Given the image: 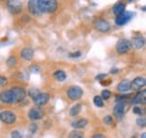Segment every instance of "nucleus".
<instances>
[{
    "label": "nucleus",
    "instance_id": "obj_23",
    "mask_svg": "<svg viewBox=\"0 0 146 138\" xmlns=\"http://www.w3.org/2000/svg\"><path fill=\"white\" fill-rule=\"evenodd\" d=\"M81 109H82V104H75V105H73L72 108L70 109V116H71V117L78 116V115L81 112Z\"/></svg>",
    "mask_w": 146,
    "mask_h": 138
},
{
    "label": "nucleus",
    "instance_id": "obj_4",
    "mask_svg": "<svg viewBox=\"0 0 146 138\" xmlns=\"http://www.w3.org/2000/svg\"><path fill=\"white\" fill-rule=\"evenodd\" d=\"M131 50V42L127 38H120L116 44V52L119 55L127 54Z\"/></svg>",
    "mask_w": 146,
    "mask_h": 138
},
{
    "label": "nucleus",
    "instance_id": "obj_38",
    "mask_svg": "<svg viewBox=\"0 0 146 138\" xmlns=\"http://www.w3.org/2000/svg\"><path fill=\"white\" fill-rule=\"evenodd\" d=\"M92 137L93 138H104L105 137V135H102V134H94Z\"/></svg>",
    "mask_w": 146,
    "mask_h": 138
},
{
    "label": "nucleus",
    "instance_id": "obj_16",
    "mask_svg": "<svg viewBox=\"0 0 146 138\" xmlns=\"http://www.w3.org/2000/svg\"><path fill=\"white\" fill-rule=\"evenodd\" d=\"M34 50L32 47H24L20 51V58L24 61H32L34 57Z\"/></svg>",
    "mask_w": 146,
    "mask_h": 138
},
{
    "label": "nucleus",
    "instance_id": "obj_40",
    "mask_svg": "<svg viewBox=\"0 0 146 138\" xmlns=\"http://www.w3.org/2000/svg\"><path fill=\"white\" fill-rule=\"evenodd\" d=\"M127 1H133V0H127Z\"/></svg>",
    "mask_w": 146,
    "mask_h": 138
},
{
    "label": "nucleus",
    "instance_id": "obj_20",
    "mask_svg": "<svg viewBox=\"0 0 146 138\" xmlns=\"http://www.w3.org/2000/svg\"><path fill=\"white\" fill-rule=\"evenodd\" d=\"M6 65L10 69L13 68H16L18 65V57L16 55H10L7 60H6Z\"/></svg>",
    "mask_w": 146,
    "mask_h": 138
},
{
    "label": "nucleus",
    "instance_id": "obj_24",
    "mask_svg": "<svg viewBox=\"0 0 146 138\" xmlns=\"http://www.w3.org/2000/svg\"><path fill=\"white\" fill-rule=\"evenodd\" d=\"M39 92H40V90H39V89H37V88H31V89L27 91V96L33 100V99L36 97Z\"/></svg>",
    "mask_w": 146,
    "mask_h": 138
},
{
    "label": "nucleus",
    "instance_id": "obj_7",
    "mask_svg": "<svg viewBox=\"0 0 146 138\" xmlns=\"http://www.w3.org/2000/svg\"><path fill=\"white\" fill-rule=\"evenodd\" d=\"M44 117H45V111H44L43 109H40V107L32 108V109L28 111V118L32 121L42 120Z\"/></svg>",
    "mask_w": 146,
    "mask_h": 138
},
{
    "label": "nucleus",
    "instance_id": "obj_33",
    "mask_svg": "<svg viewBox=\"0 0 146 138\" xmlns=\"http://www.w3.org/2000/svg\"><path fill=\"white\" fill-rule=\"evenodd\" d=\"M8 82V79L5 76V75H0V88L5 86Z\"/></svg>",
    "mask_w": 146,
    "mask_h": 138
},
{
    "label": "nucleus",
    "instance_id": "obj_15",
    "mask_svg": "<svg viewBox=\"0 0 146 138\" xmlns=\"http://www.w3.org/2000/svg\"><path fill=\"white\" fill-rule=\"evenodd\" d=\"M27 9H28V13L32 15V16H40L43 15L40 13V10L38 9V6H37V0H28V3H27Z\"/></svg>",
    "mask_w": 146,
    "mask_h": 138
},
{
    "label": "nucleus",
    "instance_id": "obj_22",
    "mask_svg": "<svg viewBox=\"0 0 146 138\" xmlns=\"http://www.w3.org/2000/svg\"><path fill=\"white\" fill-rule=\"evenodd\" d=\"M53 75H54L55 80L58 81V82H63V81H65L66 78H68L66 73H65L63 70H57V71H55Z\"/></svg>",
    "mask_w": 146,
    "mask_h": 138
},
{
    "label": "nucleus",
    "instance_id": "obj_39",
    "mask_svg": "<svg viewBox=\"0 0 146 138\" xmlns=\"http://www.w3.org/2000/svg\"><path fill=\"white\" fill-rule=\"evenodd\" d=\"M118 72H119V70L116 69V68H113V69L110 70V73H111V74H117Z\"/></svg>",
    "mask_w": 146,
    "mask_h": 138
},
{
    "label": "nucleus",
    "instance_id": "obj_11",
    "mask_svg": "<svg viewBox=\"0 0 146 138\" xmlns=\"http://www.w3.org/2000/svg\"><path fill=\"white\" fill-rule=\"evenodd\" d=\"M125 109H126V102L125 101H118L113 107V116L120 120L125 116Z\"/></svg>",
    "mask_w": 146,
    "mask_h": 138
},
{
    "label": "nucleus",
    "instance_id": "obj_31",
    "mask_svg": "<svg viewBox=\"0 0 146 138\" xmlns=\"http://www.w3.org/2000/svg\"><path fill=\"white\" fill-rule=\"evenodd\" d=\"M133 112L135 115H137V116H141V115H143V109L141 107H138V105H135L133 108Z\"/></svg>",
    "mask_w": 146,
    "mask_h": 138
},
{
    "label": "nucleus",
    "instance_id": "obj_41",
    "mask_svg": "<svg viewBox=\"0 0 146 138\" xmlns=\"http://www.w3.org/2000/svg\"><path fill=\"white\" fill-rule=\"evenodd\" d=\"M0 1H3V0H0Z\"/></svg>",
    "mask_w": 146,
    "mask_h": 138
},
{
    "label": "nucleus",
    "instance_id": "obj_2",
    "mask_svg": "<svg viewBox=\"0 0 146 138\" xmlns=\"http://www.w3.org/2000/svg\"><path fill=\"white\" fill-rule=\"evenodd\" d=\"M10 90H11V94H13V104H18L23 102L27 97V91L23 86H15L10 88Z\"/></svg>",
    "mask_w": 146,
    "mask_h": 138
},
{
    "label": "nucleus",
    "instance_id": "obj_17",
    "mask_svg": "<svg viewBox=\"0 0 146 138\" xmlns=\"http://www.w3.org/2000/svg\"><path fill=\"white\" fill-rule=\"evenodd\" d=\"M130 42H131V46H134L136 50L143 48V46H144V44H145V39H144V37H142V36H135Z\"/></svg>",
    "mask_w": 146,
    "mask_h": 138
},
{
    "label": "nucleus",
    "instance_id": "obj_36",
    "mask_svg": "<svg viewBox=\"0 0 146 138\" xmlns=\"http://www.w3.org/2000/svg\"><path fill=\"white\" fill-rule=\"evenodd\" d=\"M11 137H16V138H20L21 137V134L17 131V130H14L13 133H11Z\"/></svg>",
    "mask_w": 146,
    "mask_h": 138
},
{
    "label": "nucleus",
    "instance_id": "obj_5",
    "mask_svg": "<svg viewBox=\"0 0 146 138\" xmlns=\"http://www.w3.org/2000/svg\"><path fill=\"white\" fill-rule=\"evenodd\" d=\"M66 96L69 99H71L73 101H76V100H80L83 96V90L81 86H73L71 88L68 89L66 91Z\"/></svg>",
    "mask_w": 146,
    "mask_h": 138
},
{
    "label": "nucleus",
    "instance_id": "obj_37",
    "mask_svg": "<svg viewBox=\"0 0 146 138\" xmlns=\"http://www.w3.org/2000/svg\"><path fill=\"white\" fill-rule=\"evenodd\" d=\"M81 55V53L80 52H75V53H71V54H69V56H71V57H79Z\"/></svg>",
    "mask_w": 146,
    "mask_h": 138
},
{
    "label": "nucleus",
    "instance_id": "obj_30",
    "mask_svg": "<svg viewBox=\"0 0 146 138\" xmlns=\"http://www.w3.org/2000/svg\"><path fill=\"white\" fill-rule=\"evenodd\" d=\"M110 97H111V91H109V90H104V91L101 92V98H102V99L108 100Z\"/></svg>",
    "mask_w": 146,
    "mask_h": 138
},
{
    "label": "nucleus",
    "instance_id": "obj_25",
    "mask_svg": "<svg viewBox=\"0 0 146 138\" xmlns=\"http://www.w3.org/2000/svg\"><path fill=\"white\" fill-rule=\"evenodd\" d=\"M69 137H71V138H83L84 137V134H83L82 131H79V129H75V130H73V131H71V133L69 134Z\"/></svg>",
    "mask_w": 146,
    "mask_h": 138
},
{
    "label": "nucleus",
    "instance_id": "obj_14",
    "mask_svg": "<svg viewBox=\"0 0 146 138\" xmlns=\"http://www.w3.org/2000/svg\"><path fill=\"white\" fill-rule=\"evenodd\" d=\"M138 93L137 94H135L133 98H131V104H145L146 102V92L144 89H142V90H139V91H137Z\"/></svg>",
    "mask_w": 146,
    "mask_h": 138
},
{
    "label": "nucleus",
    "instance_id": "obj_12",
    "mask_svg": "<svg viewBox=\"0 0 146 138\" xmlns=\"http://www.w3.org/2000/svg\"><path fill=\"white\" fill-rule=\"evenodd\" d=\"M145 84H146V80L144 76H136L130 82V89H133L134 91H139V90L144 89Z\"/></svg>",
    "mask_w": 146,
    "mask_h": 138
},
{
    "label": "nucleus",
    "instance_id": "obj_18",
    "mask_svg": "<svg viewBox=\"0 0 146 138\" xmlns=\"http://www.w3.org/2000/svg\"><path fill=\"white\" fill-rule=\"evenodd\" d=\"M88 123H89V120L88 119H84V118H82V119H78V120H74L71 122V126H72L74 129H83V128H86L87 126H88Z\"/></svg>",
    "mask_w": 146,
    "mask_h": 138
},
{
    "label": "nucleus",
    "instance_id": "obj_35",
    "mask_svg": "<svg viewBox=\"0 0 146 138\" xmlns=\"http://www.w3.org/2000/svg\"><path fill=\"white\" fill-rule=\"evenodd\" d=\"M106 78H107V74H106V73H105V74H99V75L96 76V80L101 81V80H106Z\"/></svg>",
    "mask_w": 146,
    "mask_h": 138
},
{
    "label": "nucleus",
    "instance_id": "obj_3",
    "mask_svg": "<svg viewBox=\"0 0 146 138\" xmlns=\"http://www.w3.org/2000/svg\"><path fill=\"white\" fill-rule=\"evenodd\" d=\"M0 121L7 126H11L17 121V115L11 110H2L0 112Z\"/></svg>",
    "mask_w": 146,
    "mask_h": 138
},
{
    "label": "nucleus",
    "instance_id": "obj_8",
    "mask_svg": "<svg viewBox=\"0 0 146 138\" xmlns=\"http://www.w3.org/2000/svg\"><path fill=\"white\" fill-rule=\"evenodd\" d=\"M134 15H135V14H134V13H130V11H123V13H120L119 15L116 16L115 23H116V25H118V26L126 25L128 21L133 18Z\"/></svg>",
    "mask_w": 146,
    "mask_h": 138
},
{
    "label": "nucleus",
    "instance_id": "obj_26",
    "mask_svg": "<svg viewBox=\"0 0 146 138\" xmlns=\"http://www.w3.org/2000/svg\"><path fill=\"white\" fill-rule=\"evenodd\" d=\"M93 104H96L98 108H102L105 104H104V99L100 97V96H96L94 98H93Z\"/></svg>",
    "mask_w": 146,
    "mask_h": 138
},
{
    "label": "nucleus",
    "instance_id": "obj_32",
    "mask_svg": "<svg viewBox=\"0 0 146 138\" xmlns=\"http://www.w3.org/2000/svg\"><path fill=\"white\" fill-rule=\"evenodd\" d=\"M136 122H137V126L138 127H141V128H143V127H145V122H146V120H145V118H138L137 120H136Z\"/></svg>",
    "mask_w": 146,
    "mask_h": 138
},
{
    "label": "nucleus",
    "instance_id": "obj_10",
    "mask_svg": "<svg viewBox=\"0 0 146 138\" xmlns=\"http://www.w3.org/2000/svg\"><path fill=\"white\" fill-rule=\"evenodd\" d=\"M94 28L98 31V32H100V33H107V32H109L110 31V24L108 20H106V19H104V18H99V19H97L96 21H94Z\"/></svg>",
    "mask_w": 146,
    "mask_h": 138
},
{
    "label": "nucleus",
    "instance_id": "obj_13",
    "mask_svg": "<svg viewBox=\"0 0 146 138\" xmlns=\"http://www.w3.org/2000/svg\"><path fill=\"white\" fill-rule=\"evenodd\" d=\"M0 101L5 104H13V94L10 89H3L0 92Z\"/></svg>",
    "mask_w": 146,
    "mask_h": 138
},
{
    "label": "nucleus",
    "instance_id": "obj_9",
    "mask_svg": "<svg viewBox=\"0 0 146 138\" xmlns=\"http://www.w3.org/2000/svg\"><path fill=\"white\" fill-rule=\"evenodd\" d=\"M50 101V94L47 92H39L36 97L33 99V102L36 107H44Z\"/></svg>",
    "mask_w": 146,
    "mask_h": 138
},
{
    "label": "nucleus",
    "instance_id": "obj_29",
    "mask_svg": "<svg viewBox=\"0 0 146 138\" xmlns=\"http://www.w3.org/2000/svg\"><path fill=\"white\" fill-rule=\"evenodd\" d=\"M37 125L35 123V122H31V125L28 126V131L31 133V134H35L37 131Z\"/></svg>",
    "mask_w": 146,
    "mask_h": 138
},
{
    "label": "nucleus",
    "instance_id": "obj_1",
    "mask_svg": "<svg viewBox=\"0 0 146 138\" xmlns=\"http://www.w3.org/2000/svg\"><path fill=\"white\" fill-rule=\"evenodd\" d=\"M37 6L42 14H54L58 2L57 0H37Z\"/></svg>",
    "mask_w": 146,
    "mask_h": 138
},
{
    "label": "nucleus",
    "instance_id": "obj_28",
    "mask_svg": "<svg viewBox=\"0 0 146 138\" xmlns=\"http://www.w3.org/2000/svg\"><path fill=\"white\" fill-rule=\"evenodd\" d=\"M130 96L131 94H119V96L116 97V102H118V101H126L127 99L130 98Z\"/></svg>",
    "mask_w": 146,
    "mask_h": 138
},
{
    "label": "nucleus",
    "instance_id": "obj_27",
    "mask_svg": "<svg viewBox=\"0 0 146 138\" xmlns=\"http://www.w3.org/2000/svg\"><path fill=\"white\" fill-rule=\"evenodd\" d=\"M29 71L32 72V73H34V74H38V73H40V66L39 65H37V64H33V65H31L29 66Z\"/></svg>",
    "mask_w": 146,
    "mask_h": 138
},
{
    "label": "nucleus",
    "instance_id": "obj_6",
    "mask_svg": "<svg viewBox=\"0 0 146 138\" xmlns=\"http://www.w3.org/2000/svg\"><path fill=\"white\" fill-rule=\"evenodd\" d=\"M7 9L11 15H18L23 10V2L20 0H8Z\"/></svg>",
    "mask_w": 146,
    "mask_h": 138
},
{
    "label": "nucleus",
    "instance_id": "obj_34",
    "mask_svg": "<svg viewBox=\"0 0 146 138\" xmlns=\"http://www.w3.org/2000/svg\"><path fill=\"white\" fill-rule=\"evenodd\" d=\"M104 122H105L106 125H112L113 119H112V117H111V116H106V117L104 118Z\"/></svg>",
    "mask_w": 146,
    "mask_h": 138
},
{
    "label": "nucleus",
    "instance_id": "obj_21",
    "mask_svg": "<svg viewBox=\"0 0 146 138\" xmlns=\"http://www.w3.org/2000/svg\"><path fill=\"white\" fill-rule=\"evenodd\" d=\"M125 9H126V5H125L124 2H117V3L112 7V13L117 16V15H119L120 13L125 11Z\"/></svg>",
    "mask_w": 146,
    "mask_h": 138
},
{
    "label": "nucleus",
    "instance_id": "obj_19",
    "mask_svg": "<svg viewBox=\"0 0 146 138\" xmlns=\"http://www.w3.org/2000/svg\"><path fill=\"white\" fill-rule=\"evenodd\" d=\"M129 90H130V81L129 80H123L117 86V91H119V92H127Z\"/></svg>",
    "mask_w": 146,
    "mask_h": 138
}]
</instances>
